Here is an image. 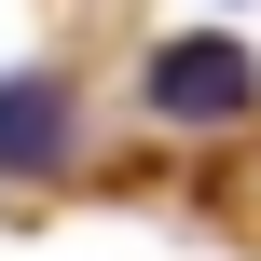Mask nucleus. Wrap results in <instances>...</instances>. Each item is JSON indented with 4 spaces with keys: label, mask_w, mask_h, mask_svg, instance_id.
Returning a JSON list of instances; mask_svg holds the SVG:
<instances>
[{
    "label": "nucleus",
    "mask_w": 261,
    "mask_h": 261,
    "mask_svg": "<svg viewBox=\"0 0 261 261\" xmlns=\"http://www.w3.org/2000/svg\"><path fill=\"white\" fill-rule=\"evenodd\" d=\"M138 96H151L165 124H248L261 110V55L234 41V28H179V41H151Z\"/></svg>",
    "instance_id": "1"
},
{
    "label": "nucleus",
    "mask_w": 261,
    "mask_h": 261,
    "mask_svg": "<svg viewBox=\"0 0 261 261\" xmlns=\"http://www.w3.org/2000/svg\"><path fill=\"white\" fill-rule=\"evenodd\" d=\"M83 138V96L55 69H0V179H55Z\"/></svg>",
    "instance_id": "2"
}]
</instances>
